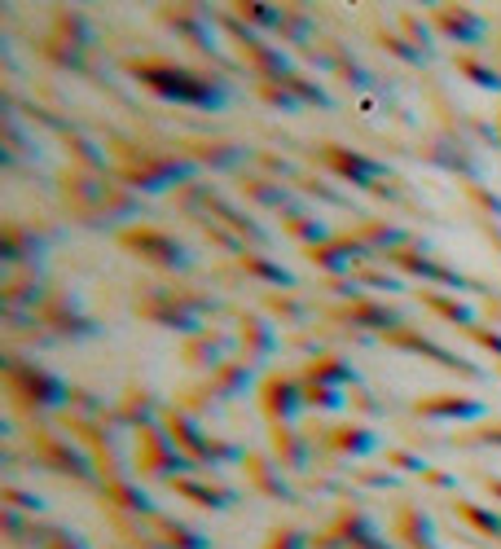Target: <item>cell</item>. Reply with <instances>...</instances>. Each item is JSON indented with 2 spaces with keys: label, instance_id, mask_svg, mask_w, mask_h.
Returning <instances> with one entry per match:
<instances>
[{
  "label": "cell",
  "instance_id": "cell-1",
  "mask_svg": "<svg viewBox=\"0 0 501 549\" xmlns=\"http://www.w3.org/2000/svg\"><path fill=\"white\" fill-rule=\"evenodd\" d=\"M128 71L141 79V88H150V93L168 101H180V106H199V110L225 106V84L220 79L199 76L189 66H176L168 57H137V62H128Z\"/></svg>",
  "mask_w": 501,
  "mask_h": 549
},
{
  "label": "cell",
  "instance_id": "cell-2",
  "mask_svg": "<svg viewBox=\"0 0 501 549\" xmlns=\"http://www.w3.org/2000/svg\"><path fill=\"white\" fill-rule=\"evenodd\" d=\"M115 172L128 189H146V194H163L168 185L185 180L194 172L185 158L176 154H150V150H132V146H119V158H115Z\"/></svg>",
  "mask_w": 501,
  "mask_h": 549
},
{
  "label": "cell",
  "instance_id": "cell-3",
  "mask_svg": "<svg viewBox=\"0 0 501 549\" xmlns=\"http://www.w3.org/2000/svg\"><path fill=\"white\" fill-rule=\"evenodd\" d=\"M5 382H9V396L18 400L23 409H57L71 400V387L57 374L40 370L36 361H5Z\"/></svg>",
  "mask_w": 501,
  "mask_h": 549
},
{
  "label": "cell",
  "instance_id": "cell-4",
  "mask_svg": "<svg viewBox=\"0 0 501 549\" xmlns=\"http://www.w3.org/2000/svg\"><path fill=\"white\" fill-rule=\"evenodd\" d=\"M115 194V185L97 172H84V168H71L62 176V198H66V211L84 220V225H101L106 216V202Z\"/></svg>",
  "mask_w": 501,
  "mask_h": 549
},
{
  "label": "cell",
  "instance_id": "cell-5",
  "mask_svg": "<svg viewBox=\"0 0 501 549\" xmlns=\"http://www.w3.org/2000/svg\"><path fill=\"white\" fill-rule=\"evenodd\" d=\"M137 471L163 479V474H172V471L199 474L202 466L189 457V452H180V444H176L163 426H150V431H137Z\"/></svg>",
  "mask_w": 501,
  "mask_h": 549
},
{
  "label": "cell",
  "instance_id": "cell-6",
  "mask_svg": "<svg viewBox=\"0 0 501 549\" xmlns=\"http://www.w3.org/2000/svg\"><path fill=\"white\" fill-rule=\"evenodd\" d=\"M119 247L132 250L137 259H146V264H158V269H189V250L176 242L172 233H163V229L154 225H132L119 233Z\"/></svg>",
  "mask_w": 501,
  "mask_h": 549
},
{
  "label": "cell",
  "instance_id": "cell-7",
  "mask_svg": "<svg viewBox=\"0 0 501 549\" xmlns=\"http://www.w3.org/2000/svg\"><path fill=\"white\" fill-rule=\"evenodd\" d=\"M260 409H264V418L273 426L291 422V418H300L303 409V374H269L260 382Z\"/></svg>",
  "mask_w": 501,
  "mask_h": 549
},
{
  "label": "cell",
  "instance_id": "cell-8",
  "mask_svg": "<svg viewBox=\"0 0 501 549\" xmlns=\"http://www.w3.org/2000/svg\"><path fill=\"white\" fill-rule=\"evenodd\" d=\"M317 163H326L330 172H339L343 180H352V185H370L374 189L378 180L387 176V168L383 163H374L370 154H356V150H343V146H317Z\"/></svg>",
  "mask_w": 501,
  "mask_h": 549
},
{
  "label": "cell",
  "instance_id": "cell-9",
  "mask_svg": "<svg viewBox=\"0 0 501 549\" xmlns=\"http://www.w3.org/2000/svg\"><path fill=\"white\" fill-rule=\"evenodd\" d=\"M36 457H40V466H49L53 474H76V479H93V457H84L79 449H71L62 435H49V431H40V435H36Z\"/></svg>",
  "mask_w": 501,
  "mask_h": 549
},
{
  "label": "cell",
  "instance_id": "cell-10",
  "mask_svg": "<svg viewBox=\"0 0 501 549\" xmlns=\"http://www.w3.org/2000/svg\"><path fill=\"white\" fill-rule=\"evenodd\" d=\"M414 418H435V422H466V418H484V400L462 396V391H445V396H418L409 404Z\"/></svg>",
  "mask_w": 501,
  "mask_h": 549
},
{
  "label": "cell",
  "instance_id": "cell-11",
  "mask_svg": "<svg viewBox=\"0 0 501 549\" xmlns=\"http://www.w3.org/2000/svg\"><path fill=\"white\" fill-rule=\"evenodd\" d=\"M392 348H404V351H418V356H426V361H435V365H445V370H457V374L466 378H479L484 370L479 365H471V361H462V356H453L449 348H440V343H431V339H423V334H414V330H392V334H383Z\"/></svg>",
  "mask_w": 501,
  "mask_h": 549
},
{
  "label": "cell",
  "instance_id": "cell-12",
  "mask_svg": "<svg viewBox=\"0 0 501 549\" xmlns=\"http://www.w3.org/2000/svg\"><path fill=\"white\" fill-rule=\"evenodd\" d=\"M40 321L49 325V330H57V334H76V339H93V334H97V321L84 317L76 295H53V300L40 308Z\"/></svg>",
  "mask_w": 501,
  "mask_h": 549
},
{
  "label": "cell",
  "instance_id": "cell-13",
  "mask_svg": "<svg viewBox=\"0 0 501 549\" xmlns=\"http://www.w3.org/2000/svg\"><path fill=\"white\" fill-rule=\"evenodd\" d=\"M269 440H273V457H277V466L281 471H295L303 474L308 471V462H312V435H303V431H295L291 422H281L269 431Z\"/></svg>",
  "mask_w": 501,
  "mask_h": 549
},
{
  "label": "cell",
  "instance_id": "cell-14",
  "mask_svg": "<svg viewBox=\"0 0 501 549\" xmlns=\"http://www.w3.org/2000/svg\"><path fill=\"white\" fill-rule=\"evenodd\" d=\"M431 23L440 26L449 40H457V45H475V40L488 36V23L479 18L475 9H466V5H440V9L431 14Z\"/></svg>",
  "mask_w": 501,
  "mask_h": 549
},
{
  "label": "cell",
  "instance_id": "cell-15",
  "mask_svg": "<svg viewBox=\"0 0 501 549\" xmlns=\"http://www.w3.org/2000/svg\"><path fill=\"white\" fill-rule=\"evenodd\" d=\"M322 449L339 452V457H365V452L378 449V435H374V426H365V422H339V426H330V431H322Z\"/></svg>",
  "mask_w": 501,
  "mask_h": 549
},
{
  "label": "cell",
  "instance_id": "cell-16",
  "mask_svg": "<svg viewBox=\"0 0 501 549\" xmlns=\"http://www.w3.org/2000/svg\"><path fill=\"white\" fill-rule=\"evenodd\" d=\"M334 317L343 325H352V330H383V334L401 330V312L387 308V303H374V300H352V303H343Z\"/></svg>",
  "mask_w": 501,
  "mask_h": 549
},
{
  "label": "cell",
  "instance_id": "cell-17",
  "mask_svg": "<svg viewBox=\"0 0 501 549\" xmlns=\"http://www.w3.org/2000/svg\"><path fill=\"white\" fill-rule=\"evenodd\" d=\"M115 413H119V422H124L128 431H150L168 409L154 400L150 387H128L124 396H119V404H115Z\"/></svg>",
  "mask_w": 501,
  "mask_h": 549
},
{
  "label": "cell",
  "instance_id": "cell-18",
  "mask_svg": "<svg viewBox=\"0 0 501 549\" xmlns=\"http://www.w3.org/2000/svg\"><path fill=\"white\" fill-rule=\"evenodd\" d=\"M238 348L247 356V365H260L277 351V330L264 317L247 312V317H238Z\"/></svg>",
  "mask_w": 501,
  "mask_h": 549
},
{
  "label": "cell",
  "instance_id": "cell-19",
  "mask_svg": "<svg viewBox=\"0 0 501 549\" xmlns=\"http://www.w3.org/2000/svg\"><path fill=\"white\" fill-rule=\"evenodd\" d=\"M238 343V334H211V330H199L189 343H185V365H199V370H220V365H229L225 356L229 348Z\"/></svg>",
  "mask_w": 501,
  "mask_h": 549
},
{
  "label": "cell",
  "instance_id": "cell-20",
  "mask_svg": "<svg viewBox=\"0 0 501 549\" xmlns=\"http://www.w3.org/2000/svg\"><path fill=\"white\" fill-rule=\"evenodd\" d=\"M158 18L172 26L176 36H185L189 45H199L202 53H211V18L202 14V9H189V5H168V9H158Z\"/></svg>",
  "mask_w": 501,
  "mask_h": 549
},
{
  "label": "cell",
  "instance_id": "cell-21",
  "mask_svg": "<svg viewBox=\"0 0 501 549\" xmlns=\"http://www.w3.org/2000/svg\"><path fill=\"white\" fill-rule=\"evenodd\" d=\"M423 154L431 158V163L449 168V172H466V176L479 172V163L471 158V146H466V141H457L453 132H440V137H431V141L423 146Z\"/></svg>",
  "mask_w": 501,
  "mask_h": 549
},
{
  "label": "cell",
  "instance_id": "cell-22",
  "mask_svg": "<svg viewBox=\"0 0 501 549\" xmlns=\"http://www.w3.org/2000/svg\"><path fill=\"white\" fill-rule=\"evenodd\" d=\"M101 497L110 501V505L119 510V514H137V519H158V514H154V505H150V497H146V493H141V488H137V483H132L128 474H115V479H106V483H101Z\"/></svg>",
  "mask_w": 501,
  "mask_h": 549
},
{
  "label": "cell",
  "instance_id": "cell-23",
  "mask_svg": "<svg viewBox=\"0 0 501 549\" xmlns=\"http://www.w3.org/2000/svg\"><path fill=\"white\" fill-rule=\"evenodd\" d=\"M172 493H180L185 501H194V505H202V510H229V505H233V488L216 483V479H199V474L172 479Z\"/></svg>",
  "mask_w": 501,
  "mask_h": 549
},
{
  "label": "cell",
  "instance_id": "cell-24",
  "mask_svg": "<svg viewBox=\"0 0 501 549\" xmlns=\"http://www.w3.org/2000/svg\"><path fill=\"white\" fill-rule=\"evenodd\" d=\"M356 242H365L370 255H396L409 247V233L401 225H387V220H361L356 225Z\"/></svg>",
  "mask_w": 501,
  "mask_h": 549
},
{
  "label": "cell",
  "instance_id": "cell-25",
  "mask_svg": "<svg viewBox=\"0 0 501 549\" xmlns=\"http://www.w3.org/2000/svg\"><path fill=\"white\" fill-rule=\"evenodd\" d=\"M303 378H312V382H330V387H356V370H352V361L343 356H334V351H317L308 365H303Z\"/></svg>",
  "mask_w": 501,
  "mask_h": 549
},
{
  "label": "cell",
  "instance_id": "cell-26",
  "mask_svg": "<svg viewBox=\"0 0 501 549\" xmlns=\"http://www.w3.org/2000/svg\"><path fill=\"white\" fill-rule=\"evenodd\" d=\"M242 462H247V479L260 488V493H264V497H277V501L295 497V493H291V483H286V479H281V471H277V462L260 457V452H247Z\"/></svg>",
  "mask_w": 501,
  "mask_h": 549
},
{
  "label": "cell",
  "instance_id": "cell-27",
  "mask_svg": "<svg viewBox=\"0 0 501 549\" xmlns=\"http://www.w3.org/2000/svg\"><path fill=\"white\" fill-rule=\"evenodd\" d=\"M330 532H334V536H339L348 549L370 545V541H383V536H378V527H374V519H370L365 510H352V505H348V510H339V519H334Z\"/></svg>",
  "mask_w": 501,
  "mask_h": 549
},
{
  "label": "cell",
  "instance_id": "cell-28",
  "mask_svg": "<svg viewBox=\"0 0 501 549\" xmlns=\"http://www.w3.org/2000/svg\"><path fill=\"white\" fill-rule=\"evenodd\" d=\"M242 194H247L250 202H260V207H273V211H281V216L300 211V207H295V198H291V189H281V185H277V180H269V176H242Z\"/></svg>",
  "mask_w": 501,
  "mask_h": 549
},
{
  "label": "cell",
  "instance_id": "cell-29",
  "mask_svg": "<svg viewBox=\"0 0 501 549\" xmlns=\"http://www.w3.org/2000/svg\"><path fill=\"white\" fill-rule=\"evenodd\" d=\"M396 541H404V545H414V549H435V527H431V519L418 505H404L401 514H396Z\"/></svg>",
  "mask_w": 501,
  "mask_h": 549
},
{
  "label": "cell",
  "instance_id": "cell-30",
  "mask_svg": "<svg viewBox=\"0 0 501 549\" xmlns=\"http://www.w3.org/2000/svg\"><path fill=\"white\" fill-rule=\"evenodd\" d=\"M250 378H255V374H250L247 361H229V365H220L216 374L207 378V391H211L216 400H233V396H242V391L250 387Z\"/></svg>",
  "mask_w": 501,
  "mask_h": 549
},
{
  "label": "cell",
  "instance_id": "cell-31",
  "mask_svg": "<svg viewBox=\"0 0 501 549\" xmlns=\"http://www.w3.org/2000/svg\"><path fill=\"white\" fill-rule=\"evenodd\" d=\"M242 62H250V66L260 71V79H286L291 76V57L281 49H269L264 40L247 45V49H242Z\"/></svg>",
  "mask_w": 501,
  "mask_h": 549
},
{
  "label": "cell",
  "instance_id": "cell-32",
  "mask_svg": "<svg viewBox=\"0 0 501 549\" xmlns=\"http://www.w3.org/2000/svg\"><path fill=\"white\" fill-rule=\"evenodd\" d=\"M281 229H286L295 242H303V250L322 247V242H330V238H334V233L326 229V220H322V216H308V211H291Z\"/></svg>",
  "mask_w": 501,
  "mask_h": 549
},
{
  "label": "cell",
  "instance_id": "cell-33",
  "mask_svg": "<svg viewBox=\"0 0 501 549\" xmlns=\"http://www.w3.org/2000/svg\"><path fill=\"white\" fill-rule=\"evenodd\" d=\"M185 150L207 168H238L242 163V146H233V141H189Z\"/></svg>",
  "mask_w": 501,
  "mask_h": 549
},
{
  "label": "cell",
  "instance_id": "cell-34",
  "mask_svg": "<svg viewBox=\"0 0 501 549\" xmlns=\"http://www.w3.org/2000/svg\"><path fill=\"white\" fill-rule=\"evenodd\" d=\"M154 532L163 536V549H211V541L202 532L176 524V519H154Z\"/></svg>",
  "mask_w": 501,
  "mask_h": 549
},
{
  "label": "cell",
  "instance_id": "cell-35",
  "mask_svg": "<svg viewBox=\"0 0 501 549\" xmlns=\"http://www.w3.org/2000/svg\"><path fill=\"white\" fill-rule=\"evenodd\" d=\"M423 303L431 308V312H440L445 321L462 325V330H471V325H475V308H471V303L449 300V295H440V290H423Z\"/></svg>",
  "mask_w": 501,
  "mask_h": 549
},
{
  "label": "cell",
  "instance_id": "cell-36",
  "mask_svg": "<svg viewBox=\"0 0 501 549\" xmlns=\"http://www.w3.org/2000/svg\"><path fill=\"white\" fill-rule=\"evenodd\" d=\"M57 36L71 45V49H88L93 40H97V31H93V23L79 14V9H62L57 14Z\"/></svg>",
  "mask_w": 501,
  "mask_h": 549
},
{
  "label": "cell",
  "instance_id": "cell-37",
  "mask_svg": "<svg viewBox=\"0 0 501 549\" xmlns=\"http://www.w3.org/2000/svg\"><path fill=\"white\" fill-rule=\"evenodd\" d=\"M66 150H71V158H76L84 172H97V176L106 172V150H101L97 141H88L84 132H71V137H66Z\"/></svg>",
  "mask_w": 501,
  "mask_h": 549
},
{
  "label": "cell",
  "instance_id": "cell-38",
  "mask_svg": "<svg viewBox=\"0 0 501 549\" xmlns=\"http://www.w3.org/2000/svg\"><path fill=\"white\" fill-rule=\"evenodd\" d=\"M5 259L9 264H31V259H40V242L26 238L18 225H5Z\"/></svg>",
  "mask_w": 501,
  "mask_h": 549
},
{
  "label": "cell",
  "instance_id": "cell-39",
  "mask_svg": "<svg viewBox=\"0 0 501 549\" xmlns=\"http://www.w3.org/2000/svg\"><path fill=\"white\" fill-rule=\"evenodd\" d=\"M242 273H250V277H260V281H273V286H291V273L281 269V264H273V259H264V255H255V250H247L242 259Z\"/></svg>",
  "mask_w": 501,
  "mask_h": 549
},
{
  "label": "cell",
  "instance_id": "cell-40",
  "mask_svg": "<svg viewBox=\"0 0 501 549\" xmlns=\"http://www.w3.org/2000/svg\"><path fill=\"white\" fill-rule=\"evenodd\" d=\"M453 510L475 527V532H484V536H501V514H493V510H484V505H475V501H457Z\"/></svg>",
  "mask_w": 501,
  "mask_h": 549
},
{
  "label": "cell",
  "instance_id": "cell-41",
  "mask_svg": "<svg viewBox=\"0 0 501 549\" xmlns=\"http://www.w3.org/2000/svg\"><path fill=\"white\" fill-rule=\"evenodd\" d=\"M31 541H40V549H88L71 527H31Z\"/></svg>",
  "mask_w": 501,
  "mask_h": 549
},
{
  "label": "cell",
  "instance_id": "cell-42",
  "mask_svg": "<svg viewBox=\"0 0 501 549\" xmlns=\"http://www.w3.org/2000/svg\"><path fill=\"white\" fill-rule=\"evenodd\" d=\"M233 14H238V18H242L247 26H264V31H277L286 9H281V5H238Z\"/></svg>",
  "mask_w": 501,
  "mask_h": 549
},
{
  "label": "cell",
  "instance_id": "cell-43",
  "mask_svg": "<svg viewBox=\"0 0 501 549\" xmlns=\"http://www.w3.org/2000/svg\"><path fill=\"white\" fill-rule=\"evenodd\" d=\"M457 71L471 79V84H479V88H497L501 93V71L497 66H488V62H479V57H466V53H462V57H457Z\"/></svg>",
  "mask_w": 501,
  "mask_h": 549
},
{
  "label": "cell",
  "instance_id": "cell-44",
  "mask_svg": "<svg viewBox=\"0 0 501 549\" xmlns=\"http://www.w3.org/2000/svg\"><path fill=\"white\" fill-rule=\"evenodd\" d=\"M303 404H312V409H339V404H343V387L303 378Z\"/></svg>",
  "mask_w": 501,
  "mask_h": 549
},
{
  "label": "cell",
  "instance_id": "cell-45",
  "mask_svg": "<svg viewBox=\"0 0 501 549\" xmlns=\"http://www.w3.org/2000/svg\"><path fill=\"white\" fill-rule=\"evenodd\" d=\"M264 308H269L273 317H281L286 325H303V321H308V308H303L300 300H291V295H269Z\"/></svg>",
  "mask_w": 501,
  "mask_h": 549
},
{
  "label": "cell",
  "instance_id": "cell-46",
  "mask_svg": "<svg viewBox=\"0 0 501 549\" xmlns=\"http://www.w3.org/2000/svg\"><path fill=\"white\" fill-rule=\"evenodd\" d=\"M260 97L269 101V106H281V110H295L300 97L286 88V79H260Z\"/></svg>",
  "mask_w": 501,
  "mask_h": 549
},
{
  "label": "cell",
  "instance_id": "cell-47",
  "mask_svg": "<svg viewBox=\"0 0 501 549\" xmlns=\"http://www.w3.org/2000/svg\"><path fill=\"white\" fill-rule=\"evenodd\" d=\"M264 549H312V536L300 532V527H273Z\"/></svg>",
  "mask_w": 501,
  "mask_h": 549
},
{
  "label": "cell",
  "instance_id": "cell-48",
  "mask_svg": "<svg viewBox=\"0 0 501 549\" xmlns=\"http://www.w3.org/2000/svg\"><path fill=\"white\" fill-rule=\"evenodd\" d=\"M277 31H281V36H286L291 45H303V40L312 36V26H308V18H303L300 9H286V14H281V26H277Z\"/></svg>",
  "mask_w": 501,
  "mask_h": 549
},
{
  "label": "cell",
  "instance_id": "cell-49",
  "mask_svg": "<svg viewBox=\"0 0 501 549\" xmlns=\"http://www.w3.org/2000/svg\"><path fill=\"white\" fill-rule=\"evenodd\" d=\"M286 88H291V93H295V97H300V101H317V106H330L326 88H322V84H312V79L295 76V71H291V76H286Z\"/></svg>",
  "mask_w": 501,
  "mask_h": 549
},
{
  "label": "cell",
  "instance_id": "cell-50",
  "mask_svg": "<svg viewBox=\"0 0 501 549\" xmlns=\"http://www.w3.org/2000/svg\"><path fill=\"white\" fill-rule=\"evenodd\" d=\"M457 444H466V449H501V422L479 426V431H466Z\"/></svg>",
  "mask_w": 501,
  "mask_h": 549
},
{
  "label": "cell",
  "instance_id": "cell-51",
  "mask_svg": "<svg viewBox=\"0 0 501 549\" xmlns=\"http://www.w3.org/2000/svg\"><path fill=\"white\" fill-rule=\"evenodd\" d=\"M352 281H356V286H374V290H401V277L378 273V269H365V264L352 273Z\"/></svg>",
  "mask_w": 501,
  "mask_h": 549
},
{
  "label": "cell",
  "instance_id": "cell-52",
  "mask_svg": "<svg viewBox=\"0 0 501 549\" xmlns=\"http://www.w3.org/2000/svg\"><path fill=\"white\" fill-rule=\"evenodd\" d=\"M5 501H9V510H23V514H40L45 510V501L36 497V493H23V488H5Z\"/></svg>",
  "mask_w": 501,
  "mask_h": 549
},
{
  "label": "cell",
  "instance_id": "cell-53",
  "mask_svg": "<svg viewBox=\"0 0 501 549\" xmlns=\"http://www.w3.org/2000/svg\"><path fill=\"white\" fill-rule=\"evenodd\" d=\"M387 466H396V471H409V474H426L431 466H426L418 452H404V449H392L387 452Z\"/></svg>",
  "mask_w": 501,
  "mask_h": 549
},
{
  "label": "cell",
  "instance_id": "cell-54",
  "mask_svg": "<svg viewBox=\"0 0 501 549\" xmlns=\"http://www.w3.org/2000/svg\"><path fill=\"white\" fill-rule=\"evenodd\" d=\"M401 26L409 31V36H414V49H418V53L426 57V53H431V31H426V26L418 23L414 14H401Z\"/></svg>",
  "mask_w": 501,
  "mask_h": 549
},
{
  "label": "cell",
  "instance_id": "cell-55",
  "mask_svg": "<svg viewBox=\"0 0 501 549\" xmlns=\"http://www.w3.org/2000/svg\"><path fill=\"white\" fill-rule=\"evenodd\" d=\"M466 339H475V343H479V348H488V351H497V356H501V330H497V325H493V330H488V325H471V330H466Z\"/></svg>",
  "mask_w": 501,
  "mask_h": 549
},
{
  "label": "cell",
  "instance_id": "cell-56",
  "mask_svg": "<svg viewBox=\"0 0 501 549\" xmlns=\"http://www.w3.org/2000/svg\"><path fill=\"white\" fill-rule=\"evenodd\" d=\"M352 409H361V413H370V418H378L383 413V404H378L374 391H365V387H352Z\"/></svg>",
  "mask_w": 501,
  "mask_h": 549
},
{
  "label": "cell",
  "instance_id": "cell-57",
  "mask_svg": "<svg viewBox=\"0 0 501 549\" xmlns=\"http://www.w3.org/2000/svg\"><path fill=\"white\" fill-rule=\"evenodd\" d=\"M466 198L479 202L484 211H493V216H501V198H497V194H488L484 185H466Z\"/></svg>",
  "mask_w": 501,
  "mask_h": 549
},
{
  "label": "cell",
  "instance_id": "cell-58",
  "mask_svg": "<svg viewBox=\"0 0 501 549\" xmlns=\"http://www.w3.org/2000/svg\"><path fill=\"white\" fill-rule=\"evenodd\" d=\"M423 483H431V488H457V479H453V474H445V471H435V466L423 474Z\"/></svg>",
  "mask_w": 501,
  "mask_h": 549
},
{
  "label": "cell",
  "instance_id": "cell-59",
  "mask_svg": "<svg viewBox=\"0 0 501 549\" xmlns=\"http://www.w3.org/2000/svg\"><path fill=\"white\" fill-rule=\"evenodd\" d=\"M352 479H361V483H370V488H392V474H352Z\"/></svg>",
  "mask_w": 501,
  "mask_h": 549
},
{
  "label": "cell",
  "instance_id": "cell-60",
  "mask_svg": "<svg viewBox=\"0 0 501 549\" xmlns=\"http://www.w3.org/2000/svg\"><path fill=\"white\" fill-rule=\"evenodd\" d=\"M5 532H9V536H23V532H26V524L14 514V510H5Z\"/></svg>",
  "mask_w": 501,
  "mask_h": 549
},
{
  "label": "cell",
  "instance_id": "cell-61",
  "mask_svg": "<svg viewBox=\"0 0 501 549\" xmlns=\"http://www.w3.org/2000/svg\"><path fill=\"white\" fill-rule=\"evenodd\" d=\"M484 488H488V493H497V497H501V479H484Z\"/></svg>",
  "mask_w": 501,
  "mask_h": 549
},
{
  "label": "cell",
  "instance_id": "cell-62",
  "mask_svg": "<svg viewBox=\"0 0 501 549\" xmlns=\"http://www.w3.org/2000/svg\"><path fill=\"white\" fill-rule=\"evenodd\" d=\"M356 549H387V541H370V545H356Z\"/></svg>",
  "mask_w": 501,
  "mask_h": 549
},
{
  "label": "cell",
  "instance_id": "cell-63",
  "mask_svg": "<svg viewBox=\"0 0 501 549\" xmlns=\"http://www.w3.org/2000/svg\"><path fill=\"white\" fill-rule=\"evenodd\" d=\"M497 137H501V115H497Z\"/></svg>",
  "mask_w": 501,
  "mask_h": 549
},
{
  "label": "cell",
  "instance_id": "cell-64",
  "mask_svg": "<svg viewBox=\"0 0 501 549\" xmlns=\"http://www.w3.org/2000/svg\"><path fill=\"white\" fill-rule=\"evenodd\" d=\"M497 374H501V365H497Z\"/></svg>",
  "mask_w": 501,
  "mask_h": 549
}]
</instances>
